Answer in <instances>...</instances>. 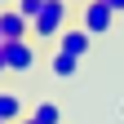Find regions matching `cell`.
Segmentation results:
<instances>
[{"instance_id": "cell-12", "label": "cell", "mask_w": 124, "mask_h": 124, "mask_svg": "<svg viewBox=\"0 0 124 124\" xmlns=\"http://www.w3.org/2000/svg\"><path fill=\"white\" fill-rule=\"evenodd\" d=\"M18 124H36V120H31V115H22V120H18Z\"/></svg>"}, {"instance_id": "cell-11", "label": "cell", "mask_w": 124, "mask_h": 124, "mask_svg": "<svg viewBox=\"0 0 124 124\" xmlns=\"http://www.w3.org/2000/svg\"><path fill=\"white\" fill-rule=\"evenodd\" d=\"M5 71H9V67H5V53H0V75H5Z\"/></svg>"}, {"instance_id": "cell-8", "label": "cell", "mask_w": 124, "mask_h": 124, "mask_svg": "<svg viewBox=\"0 0 124 124\" xmlns=\"http://www.w3.org/2000/svg\"><path fill=\"white\" fill-rule=\"evenodd\" d=\"M31 120L36 124H62V106L58 102H40L36 111H31Z\"/></svg>"}, {"instance_id": "cell-2", "label": "cell", "mask_w": 124, "mask_h": 124, "mask_svg": "<svg viewBox=\"0 0 124 124\" xmlns=\"http://www.w3.org/2000/svg\"><path fill=\"white\" fill-rule=\"evenodd\" d=\"M80 27L89 36H106V31L115 27V9L106 5V0H84L80 5Z\"/></svg>"}, {"instance_id": "cell-13", "label": "cell", "mask_w": 124, "mask_h": 124, "mask_svg": "<svg viewBox=\"0 0 124 124\" xmlns=\"http://www.w3.org/2000/svg\"><path fill=\"white\" fill-rule=\"evenodd\" d=\"M0 5H13V0H0Z\"/></svg>"}, {"instance_id": "cell-5", "label": "cell", "mask_w": 124, "mask_h": 124, "mask_svg": "<svg viewBox=\"0 0 124 124\" xmlns=\"http://www.w3.org/2000/svg\"><path fill=\"white\" fill-rule=\"evenodd\" d=\"M0 36H5V40H27L31 36V22L22 18L18 9H0Z\"/></svg>"}, {"instance_id": "cell-7", "label": "cell", "mask_w": 124, "mask_h": 124, "mask_svg": "<svg viewBox=\"0 0 124 124\" xmlns=\"http://www.w3.org/2000/svg\"><path fill=\"white\" fill-rule=\"evenodd\" d=\"M49 67H53V75H58V80H71V75L80 71V58H71V53H62V49H58Z\"/></svg>"}, {"instance_id": "cell-14", "label": "cell", "mask_w": 124, "mask_h": 124, "mask_svg": "<svg viewBox=\"0 0 124 124\" xmlns=\"http://www.w3.org/2000/svg\"><path fill=\"white\" fill-rule=\"evenodd\" d=\"M71 5H84V0H71Z\"/></svg>"}, {"instance_id": "cell-3", "label": "cell", "mask_w": 124, "mask_h": 124, "mask_svg": "<svg viewBox=\"0 0 124 124\" xmlns=\"http://www.w3.org/2000/svg\"><path fill=\"white\" fill-rule=\"evenodd\" d=\"M0 53H5V67H9V71H31V67H36V49H31V40H5Z\"/></svg>"}, {"instance_id": "cell-16", "label": "cell", "mask_w": 124, "mask_h": 124, "mask_svg": "<svg viewBox=\"0 0 124 124\" xmlns=\"http://www.w3.org/2000/svg\"><path fill=\"white\" fill-rule=\"evenodd\" d=\"M0 44H5V36H0Z\"/></svg>"}, {"instance_id": "cell-10", "label": "cell", "mask_w": 124, "mask_h": 124, "mask_svg": "<svg viewBox=\"0 0 124 124\" xmlns=\"http://www.w3.org/2000/svg\"><path fill=\"white\" fill-rule=\"evenodd\" d=\"M106 5H111V9H115V13H124V0H106Z\"/></svg>"}, {"instance_id": "cell-9", "label": "cell", "mask_w": 124, "mask_h": 124, "mask_svg": "<svg viewBox=\"0 0 124 124\" xmlns=\"http://www.w3.org/2000/svg\"><path fill=\"white\" fill-rule=\"evenodd\" d=\"M18 13H22L27 22H36L40 13H44V0H18Z\"/></svg>"}, {"instance_id": "cell-6", "label": "cell", "mask_w": 124, "mask_h": 124, "mask_svg": "<svg viewBox=\"0 0 124 124\" xmlns=\"http://www.w3.org/2000/svg\"><path fill=\"white\" fill-rule=\"evenodd\" d=\"M27 111H22V98H18V93H5V89H0V124H18Z\"/></svg>"}, {"instance_id": "cell-1", "label": "cell", "mask_w": 124, "mask_h": 124, "mask_svg": "<svg viewBox=\"0 0 124 124\" xmlns=\"http://www.w3.org/2000/svg\"><path fill=\"white\" fill-rule=\"evenodd\" d=\"M67 18H71V0H44V13L31 22V36L36 40H58L67 31Z\"/></svg>"}, {"instance_id": "cell-15", "label": "cell", "mask_w": 124, "mask_h": 124, "mask_svg": "<svg viewBox=\"0 0 124 124\" xmlns=\"http://www.w3.org/2000/svg\"><path fill=\"white\" fill-rule=\"evenodd\" d=\"M120 115H124V102H120Z\"/></svg>"}, {"instance_id": "cell-4", "label": "cell", "mask_w": 124, "mask_h": 124, "mask_svg": "<svg viewBox=\"0 0 124 124\" xmlns=\"http://www.w3.org/2000/svg\"><path fill=\"white\" fill-rule=\"evenodd\" d=\"M58 49H62V53H71V58H84V53L93 49V36H89L84 27H67V31L58 36Z\"/></svg>"}]
</instances>
